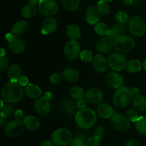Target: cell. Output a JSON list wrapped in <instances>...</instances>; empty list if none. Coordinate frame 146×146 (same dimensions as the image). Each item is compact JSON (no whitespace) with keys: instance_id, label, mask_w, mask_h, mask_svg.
Segmentation results:
<instances>
[{"instance_id":"6da1fadb","label":"cell","mask_w":146,"mask_h":146,"mask_svg":"<svg viewBox=\"0 0 146 146\" xmlns=\"http://www.w3.org/2000/svg\"><path fill=\"white\" fill-rule=\"evenodd\" d=\"M24 90L17 81H9L6 83L1 91V98L5 103L16 104L22 99Z\"/></svg>"},{"instance_id":"7a4b0ae2","label":"cell","mask_w":146,"mask_h":146,"mask_svg":"<svg viewBox=\"0 0 146 146\" xmlns=\"http://www.w3.org/2000/svg\"><path fill=\"white\" fill-rule=\"evenodd\" d=\"M75 121L77 125L82 129H88L94 126L97 121V115L89 108L80 109L76 113Z\"/></svg>"},{"instance_id":"3957f363","label":"cell","mask_w":146,"mask_h":146,"mask_svg":"<svg viewBox=\"0 0 146 146\" xmlns=\"http://www.w3.org/2000/svg\"><path fill=\"white\" fill-rule=\"evenodd\" d=\"M133 96V92L127 86H121L114 93L113 102L118 108H124L131 103Z\"/></svg>"},{"instance_id":"277c9868","label":"cell","mask_w":146,"mask_h":146,"mask_svg":"<svg viewBox=\"0 0 146 146\" xmlns=\"http://www.w3.org/2000/svg\"><path fill=\"white\" fill-rule=\"evenodd\" d=\"M135 46L133 38L125 34H119L113 39V48L118 53H128Z\"/></svg>"},{"instance_id":"5b68a950","label":"cell","mask_w":146,"mask_h":146,"mask_svg":"<svg viewBox=\"0 0 146 146\" xmlns=\"http://www.w3.org/2000/svg\"><path fill=\"white\" fill-rule=\"evenodd\" d=\"M51 138L56 145L66 146L71 143L73 139V135L67 128H60L53 133Z\"/></svg>"},{"instance_id":"8992f818","label":"cell","mask_w":146,"mask_h":146,"mask_svg":"<svg viewBox=\"0 0 146 146\" xmlns=\"http://www.w3.org/2000/svg\"><path fill=\"white\" fill-rule=\"evenodd\" d=\"M128 27L131 34L135 37L143 36L146 32L145 21L139 16H133L129 19Z\"/></svg>"},{"instance_id":"52a82bcc","label":"cell","mask_w":146,"mask_h":146,"mask_svg":"<svg viewBox=\"0 0 146 146\" xmlns=\"http://www.w3.org/2000/svg\"><path fill=\"white\" fill-rule=\"evenodd\" d=\"M24 130V125L21 119L12 120L7 123L4 127V132L6 135L11 138H17L23 133Z\"/></svg>"},{"instance_id":"ba28073f","label":"cell","mask_w":146,"mask_h":146,"mask_svg":"<svg viewBox=\"0 0 146 146\" xmlns=\"http://www.w3.org/2000/svg\"><path fill=\"white\" fill-rule=\"evenodd\" d=\"M5 38L8 41L10 50L14 54H21L24 52L25 50V43L22 38L12 33H7L5 35Z\"/></svg>"},{"instance_id":"9c48e42d","label":"cell","mask_w":146,"mask_h":146,"mask_svg":"<svg viewBox=\"0 0 146 146\" xmlns=\"http://www.w3.org/2000/svg\"><path fill=\"white\" fill-rule=\"evenodd\" d=\"M111 123L116 131L127 132L131 128L130 121L126 116L119 113H115L111 118Z\"/></svg>"},{"instance_id":"30bf717a","label":"cell","mask_w":146,"mask_h":146,"mask_svg":"<svg viewBox=\"0 0 146 146\" xmlns=\"http://www.w3.org/2000/svg\"><path fill=\"white\" fill-rule=\"evenodd\" d=\"M108 64L111 69L115 71H122L126 68L127 60L121 53H114L108 57Z\"/></svg>"},{"instance_id":"8fae6325","label":"cell","mask_w":146,"mask_h":146,"mask_svg":"<svg viewBox=\"0 0 146 146\" xmlns=\"http://www.w3.org/2000/svg\"><path fill=\"white\" fill-rule=\"evenodd\" d=\"M58 9V4L54 0H40L38 4V10L44 16L55 15Z\"/></svg>"},{"instance_id":"7c38bea8","label":"cell","mask_w":146,"mask_h":146,"mask_svg":"<svg viewBox=\"0 0 146 146\" xmlns=\"http://www.w3.org/2000/svg\"><path fill=\"white\" fill-rule=\"evenodd\" d=\"M64 56L68 60H74L81 53V45L76 40L68 41L64 48Z\"/></svg>"},{"instance_id":"4fadbf2b","label":"cell","mask_w":146,"mask_h":146,"mask_svg":"<svg viewBox=\"0 0 146 146\" xmlns=\"http://www.w3.org/2000/svg\"><path fill=\"white\" fill-rule=\"evenodd\" d=\"M50 98L44 96H41L36 100L34 103V108L38 115L41 116L47 115L51 111V104L49 101Z\"/></svg>"},{"instance_id":"5bb4252c","label":"cell","mask_w":146,"mask_h":146,"mask_svg":"<svg viewBox=\"0 0 146 146\" xmlns=\"http://www.w3.org/2000/svg\"><path fill=\"white\" fill-rule=\"evenodd\" d=\"M113 47V40L108 36H102L97 41L96 49L101 54H107L110 52Z\"/></svg>"},{"instance_id":"9a60e30c","label":"cell","mask_w":146,"mask_h":146,"mask_svg":"<svg viewBox=\"0 0 146 146\" xmlns=\"http://www.w3.org/2000/svg\"><path fill=\"white\" fill-rule=\"evenodd\" d=\"M85 98L91 104H101L104 99V94L97 88H90L86 92Z\"/></svg>"},{"instance_id":"2e32d148","label":"cell","mask_w":146,"mask_h":146,"mask_svg":"<svg viewBox=\"0 0 146 146\" xmlns=\"http://www.w3.org/2000/svg\"><path fill=\"white\" fill-rule=\"evenodd\" d=\"M93 66L97 72L102 74L108 70L109 64L108 61L104 56L101 54H96L93 59Z\"/></svg>"},{"instance_id":"e0dca14e","label":"cell","mask_w":146,"mask_h":146,"mask_svg":"<svg viewBox=\"0 0 146 146\" xmlns=\"http://www.w3.org/2000/svg\"><path fill=\"white\" fill-rule=\"evenodd\" d=\"M106 81L108 86L113 88H118L123 83V78L116 72H110L106 76Z\"/></svg>"},{"instance_id":"ac0fdd59","label":"cell","mask_w":146,"mask_h":146,"mask_svg":"<svg viewBox=\"0 0 146 146\" xmlns=\"http://www.w3.org/2000/svg\"><path fill=\"white\" fill-rule=\"evenodd\" d=\"M58 24L55 18L52 17H48L45 19L43 22L42 28L41 29V33L43 35H48L52 34L56 30Z\"/></svg>"},{"instance_id":"d6986e66","label":"cell","mask_w":146,"mask_h":146,"mask_svg":"<svg viewBox=\"0 0 146 146\" xmlns=\"http://www.w3.org/2000/svg\"><path fill=\"white\" fill-rule=\"evenodd\" d=\"M101 14H99L96 6H90L86 10V21L89 24H96L99 22Z\"/></svg>"},{"instance_id":"ffe728a7","label":"cell","mask_w":146,"mask_h":146,"mask_svg":"<svg viewBox=\"0 0 146 146\" xmlns=\"http://www.w3.org/2000/svg\"><path fill=\"white\" fill-rule=\"evenodd\" d=\"M97 112L101 118H105V119L111 118L112 115L115 113L112 106L108 103L105 102H101V104H99L97 108Z\"/></svg>"},{"instance_id":"44dd1931","label":"cell","mask_w":146,"mask_h":146,"mask_svg":"<svg viewBox=\"0 0 146 146\" xmlns=\"http://www.w3.org/2000/svg\"><path fill=\"white\" fill-rule=\"evenodd\" d=\"M24 93L31 99H37L42 94L41 88L34 84H29L24 88Z\"/></svg>"},{"instance_id":"7402d4cb","label":"cell","mask_w":146,"mask_h":146,"mask_svg":"<svg viewBox=\"0 0 146 146\" xmlns=\"http://www.w3.org/2000/svg\"><path fill=\"white\" fill-rule=\"evenodd\" d=\"M23 123L26 128L29 131H36L40 127V121L33 115H27L23 118Z\"/></svg>"},{"instance_id":"603a6c76","label":"cell","mask_w":146,"mask_h":146,"mask_svg":"<svg viewBox=\"0 0 146 146\" xmlns=\"http://www.w3.org/2000/svg\"><path fill=\"white\" fill-rule=\"evenodd\" d=\"M63 78L68 82H76L79 79V73L74 68L68 67L66 68L62 72Z\"/></svg>"},{"instance_id":"cb8c5ba5","label":"cell","mask_w":146,"mask_h":146,"mask_svg":"<svg viewBox=\"0 0 146 146\" xmlns=\"http://www.w3.org/2000/svg\"><path fill=\"white\" fill-rule=\"evenodd\" d=\"M29 27V23L27 21H24V20L17 21L11 27V32L12 34L17 36L23 35L28 31Z\"/></svg>"},{"instance_id":"d4e9b609","label":"cell","mask_w":146,"mask_h":146,"mask_svg":"<svg viewBox=\"0 0 146 146\" xmlns=\"http://www.w3.org/2000/svg\"><path fill=\"white\" fill-rule=\"evenodd\" d=\"M37 10L38 8L36 7V5L29 3L22 7L21 10V14L24 18L31 19L36 15Z\"/></svg>"},{"instance_id":"484cf974","label":"cell","mask_w":146,"mask_h":146,"mask_svg":"<svg viewBox=\"0 0 146 146\" xmlns=\"http://www.w3.org/2000/svg\"><path fill=\"white\" fill-rule=\"evenodd\" d=\"M8 76L10 81H17L21 76V69L19 66L16 64H13L9 67Z\"/></svg>"},{"instance_id":"4316f807","label":"cell","mask_w":146,"mask_h":146,"mask_svg":"<svg viewBox=\"0 0 146 146\" xmlns=\"http://www.w3.org/2000/svg\"><path fill=\"white\" fill-rule=\"evenodd\" d=\"M133 105L139 111L146 110V98L144 96L137 94L133 100Z\"/></svg>"},{"instance_id":"83f0119b","label":"cell","mask_w":146,"mask_h":146,"mask_svg":"<svg viewBox=\"0 0 146 146\" xmlns=\"http://www.w3.org/2000/svg\"><path fill=\"white\" fill-rule=\"evenodd\" d=\"M143 68V64L141 61L138 59H132L130 60L127 63L126 70L130 73L132 74H135V73L139 72L141 71Z\"/></svg>"},{"instance_id":"f1b7e54d","label":"cell","mask_w":146,"mask_h":146,"mask_svg":"<svg viewBox=\"0 0 146 146\" xmlns=\"http://www.w3.org/2000/svg\"><path fill=\"white\" fill-rule=\"evenodd\" d=\"M66 34L71 39L77 40L81 36V29L75 24H70L66 29Z\"/></svg>"},{"instance_id":"f546056e","label":"cell","mask_w":146,"mask_h":146,"mask_svg":"<svg viewBox=\"0 0 146 146\" xmlns=\"http://www.w3.org/2000/svg\"><path fill=\"white\" fill-rule=\"evenodd\" d=\"M81 0H61L63 7L69 11H75L80 6Z\"/></svg>"},{"instance_id":"4dcf8cb0","label":"cell","mask_w":146,"mask_h":146,"mask_svg":"<svg viewBox=\"0 0 146 146\" xmlns=\"http://www.w3.org/2000/svg\"><path fill=\"white\" fill-rule=\"evenodd\" d=\"M69 94L71 98L76 101H78L85 97V93H84V89L80 86H73L72 88H71L69 91Z\"/></svg>"},{"instance_id":"1f68e13d","label":"cell","mask_w":146,"mask_h":146,"mask_svg":"<svg viewBox=\"0 0 146 146\" xmlns=\"http://www.w3.org/2000/svg\"><path fill=\"white\" fill-rule=\"evenodd\" d=\"M94 30L98 35L101 36H106L109 33L110 29H108V26L105 23L98 22V24H96Z\"/></svg>"},{"instance_id":"d6a6232c","label":"cell","mask_w":146,"mask_h":146,"mask_svg":"<svg viewBox=\"0 0 146 146\" xmlns=\"http://www.w3.org/2000/svg\"><path fill=\"white\" fill-rule=\"evenodd\" d=\"M135 123L137 131L141 135H146V116H141Z\"/></svg>"},{"instance_id":"836d02e7","label":"cell","mask_w":146,"mask_h":146,"mask_svg":"<svg viewBox=\"0 0 146 146\" xmlns=\"http://www.w3.org/2000/svg\"><path fill=\"white\" fill-rule=\"evenodd\" d=\"M97 9L101 14V16H107L110 12V7L108 4V2L104 1V0H100L97 4Z\"/></svg>"},{"instance_id":"e575fe53","label":"cell","mask_w":146,"mask_h":146,"mask_svg":"<svg viewBox=\"0 0 146 146\" xmlns=\"http://www.w3.org/2000/svg\"><path fill=\"white\" fill-rule=\"evenodd\" d=\"M79 56L81 61L85 63H90L93 61L94 57L93 56V53L89 50H84L81 51Z\"/></svg>"},{"instance_id":"d590c367","label":"cell","mask_w":146,"mask_h":146,"mask_svg":"<svg viewBox=\"0 0 146 146\" xmlns=\"http://www.w3.org/2000/svg\"><path fill=\"white\" fill-rule=\"evenodd\" d=\"M127 118L130 121L133 123H135L138 120V118H140V116L138 115V113H137L136 110H135L134 108H128L126 111V113H125Z\"/></svg>"},{"instance_id":"8d00e7d4","label":"cell","mask_w":146,"mask_h":146,"mask_svg":"<svg viewBox=\"0 0 146 146\" xmlns=\"http://www.w3.org/2000/svg\"><path fill=\"white\" fill-rule=\"evenodd\" d=\"M115 19L121 24H126L129 21V17H128V14L125 11H120L115 14Z\"/></svg>"},{"instance_id":"74e56055","label":"cell","mask_w":146,"mask_h":146,"mask_svg":"<svg viewBox=\"0 0 146 146\" xmlns=\"http://www.w3.org/2000/svg\"><path fill=\"white\" fill-rule=\"evenodd\" d=\"M14 113V108L11 105H5L1 108V116L7 117L9 116Z\"/></svg>"},{"instance_id":"f35d334b","label":"cell","mask_w":146,"mask_h":146,"mask_svg":"<svg viewBox=\"0 0 146 146\" xmlns=\"http://www.w3.org/2000/svg\"><path fill=\"white\" fill-rule=\"evenodd\" d=\"M100 140L96 136L88 138L85 143V146H100Z\"/></svg>"},{"instance_id":"ab89813d","label":"cell","mask_w":146,"mask_h":146,"mask_svg":"<svg viewBox=\"0 0 146 146\" xmlns=\"http://www.w3.org/2000/svg\"><path fill=\"white\" fill-rule=\"evenodd\" d=\"M63 76L62 74H60L58 73H54L52 75L50 76V81L53 84H59L62 80Z\"/></svg>"},{"instance_id":"60d3db41","label":"cell","mask_w":146,"mask_h":146,"mask_svg":"<svg viewBox=\"0 0 146 146\" xmlns=\"http://www.w3.org/2000/svg\"><path fill=\"white\" fill-rule=\"evenodd\" d=\"M104 134H105V129L103 126L101 125H99V126L97 127L95 129V132H94V136L97 137L99 139H101V138L104 137Z\"/></svg>"},{"instance_id":"b9f144b4","label":"cell","mask_w":146,"mask_h":146,"mask_svg":"<svg viewBox=\"0 0 146 146\" xmlns=\"http://www.w3.org/2000/svg\"><path fill=\"white\" fill-rule=\"evenodd\" d=\"M8 60L5 56L0 57V70L1 71H5L8 68Z\"/></svg>"},{"instance_id":"7bdbcfd3","label":"cell","mask_w":146,"mask_h":146,"mask_svg":"<svg viewBox=\"0 0 146 146\" xmlns=\"http://www.w3.org/2000/svg\"><path fill=\"white\" fill-rule=\"evenodd\" d=\"M70 146H85V142L80 138H76L72 139Z\"/></svg>"},{"instance_id":"ee69618b","label":"cell","mask_w":146,"mask_h":146,"mask_svg":"<svg viewBox=\"0 0 146 146\" xmlns=\"http://www.w3.org/2000/svg\"><path fill=\"white\" fill-rule=\"evenodd\" d=\"M113 29L118 33V34H122L124 31H126L125 24H121V23H119L118 24H115L113 27Z\"/></svg>"},{"instance_id":"f6af8a7d","label":"cell","mask_w":146,"mask_h":146,"mask_svg":"<svg viewBox=\"0 0 146 146\" xmlns=\"http://www.w3.org/2000/svg\"><path fill=\"white\" fill-rule=\"evenodd\" d=\"M18 83L21 86H27L29 84V79L25 76H21L19 79Z\"/></svg>"},{"instance_id":"bcb514c9","label":"cell","mask_w":146,"mask_h":146,"mask_svg":"<svg viewBox=\"0 0 146 146\" xmlns=\"http://www.w3.org/2000/svg\"><path fill=\"white\" fill-rule=\"evenodd\" d=\"M86 99H84V98H81V99L78 100V101H77V106H78V108H79L80 109H81V108H86Z\"/></svg>"},{"instance_id":"7dc6e473","label":"cell","mask_w":146,"mask_h":146,"mask_svg":"<svg viewBox=\"0 0 146 146\" xmlns=\"http://www.w3.org/2000/svg\"><path fill=\"white\" fill-rule=\"evenodd\" d=\"M119 34H118V33L116 31H115L114 29H110L109 31V33L108 34V35L106 36L109 37L110 38H111V39L113 40L114 38H115V37L117 36H118Z\"/></svg>"},{"instance_id":"c3c4849f","label":"cell","mask_w":146,"mask_h":146,"mask_svg":"<svg viewBox=\"0 0 146 146\" xmlns=\"http://www.w3.org/2000/svg\"><path fill=\"white\" fill-rule=\"evenodd\" d=\"M14 117L17 119H21L24 117V111L21 109H17L14 112Z\"/></svg>"},{"instance_id":"681fc988","label":"cell","mask_w":146,"mask_h":146,"mask_svg":"<svg viewBox=\"0 0 146 146\" xmlns=\"http://www.w3.org/2000/svg\"><path fill=\"white\" fill-rule=\"evenodd\" d=\"M125 146H141V145L136 140H130L126 143Z\"/></svg>"},{"instance_id":"f907efd6","label":"cell","mask_w":146,"mask_h":146,"mask_svg":"<svg viewBox=\"0 0 146 146\" xmlns=\"http://www.w3.org/2000/svg\"><path fill=\"white\" fill-rule=\"evenodd\" d=\"M41 146H55V144L53 141H46L41 143Z\"/></svg>"},{"instance_id":"816d5d0a","label":"cell","mask_w":146,"mask_h":146,"mask_svg":"<svg viewBox=\"0 0 146 146\" xmlns=\"http://www.w3.org/2000/svg\"><path fill=\"white\" fill-rule=\"evenodd\" d=\"M6 123V118L5 117H3L0 115V125L2 127L4 124Z\"/></svg>"},{"instance_id":"f5cc1de1","label":"cell","mask_w":146,"mask_h":146,"mask_svg":"<svg viewBox=\"0 0 146 146\" xmlns=\"http://www.w3.org/2000/svg\"><path fill=\"white\" fill-rule=\"evenodd\" d=\"M123 1L127 5H131V4H132L133 3L134 0H123Z\"/></svg>"},{"instance_id":"db71d44e","label":"cell","mask_w":146,"mask_h":146,"mask_svg":"<svg viewBox=\"0 0 146 146\" xmlns=\"http://www.w3.org/2000/svg\"><path fill=\"white\" fill-rule=\"evenodd\" d=\"M40 0H29V3L30 4H34V5H36V4H38V2H39Z\"/></svg>"},{"instance_id":"11a10c76","label":"cell","mask_w":146,"mask_h":146,"mask_svg":"<svg viewBox=\"0 0 146 146\" xmlns=\"http://www.w3.org/2000/svg\"><path fill=\"white\" fill-rule=\"evenodd\" d=\"M6 56V51L4 50V48H1V56Z\"/></svg>"},{"instance_id":"9f6ffc18","label":"cell","mask_w":146,"mask_h":146,"mask_svg":"<svg viewBox=\"0 0 146 146\" xmlns=\"http://www.w3.org/2000/svg\"><path fill=\"white\" fill-rule=\"evenodd\" d=\"M143 68L145 69V71H146V60L144 61L143 64Z\"/></svg>"},{"instance_id":"6f0895ef","label":"cell","mask_w":146,"mask_h":146,"mask_svg":"<svg viewBox=\"0 0 146 146\" xmlns=\"http://www.w3.org/2000/svg\"><path fill=\"white\" fill-rule=\"evenodd\" d=\"M104 1H106V2H111V1H114V0H104Z\"/></svg>"},{"instance_id":"680465c9","label":"cell","mask_w":146,"mask_h":146,"mask_svg":"<svg viewBox=\"0 0 146 146\" xmlns=\"http://www.w3.org/2000/svg\"></svg>"}]
</instances>
